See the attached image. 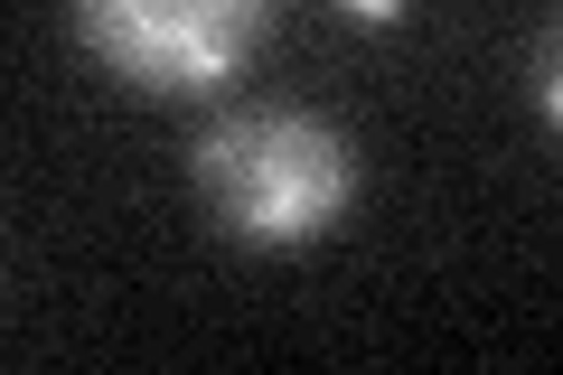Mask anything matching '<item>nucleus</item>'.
I'll use <instances>...</instances> for the list:
<instances>
[{
    "label": "nucleus",
    "instance_id": "1",
    "mask_svg": "<svg viewBox=\"0 0 563 375\" xmlns=\"http://www.w3.org/2000/svg\"><path fill=\"white\" fill-rule=\"evenodd\" d=\"M188 178H198L207 217L235 244H263V254H291V244L329 235L357 198V151H347L339 122L301 113V103H244L217 132L188 151Z\"/></svg>",
    "mask_w": 563,
    "mask_h": 375
},
{
    "label": "nucleus",
    "instance_id": "2",
    "mask_svg": "<svg viewBox=\"0 0 563 375\" xmlns=\"http://www.w3.org/2000/svg\"><path fill=\"white\" fill-rule=\"evenodd\" d=\"M76 29L141 95H207L273 29V0H76Z\"/></svg>",
    "mask_w": 563,
    "mask_h": 375
},
{
    "label": "nucleus",
    "instance_id": "3",
    "mask_svg": "<svg viewBox=\"0 0 563 375\" xmlns=\"http://www.w3.org/2000/svg\"><path fill=\"white\" fill-rule=\"evenodd\" d=\"M536 113H544V122L563 132V20H554V29L536 38Z\"/></svg>",
    "mask_w": 563,
    "mask_h": 375
},
{
    "label": "nucleus",
    "instance_id": "4",
    "mask_svg": "<svg viewBox=\"0 0 563 375\" xmlns=\"http://www.w3.org/2000/svg\"><path fill=\"white\" fill-rule=\"evenodd\" d=\"M347 20H366V29H404V10H413V0H339Z\"/></svg>",
    "mask_w": 563,
    "mask_h": 375
}]
</instances>
